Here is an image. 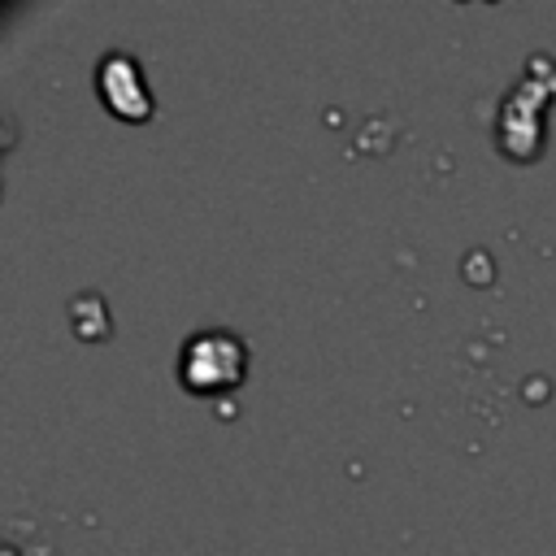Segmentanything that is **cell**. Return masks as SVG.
<instances>
[{
    "label": "cell",
    "mask_w": 556,
    "mask_h": 556,
    "mask_svg": "<svg viewBox=\"0 0 556 556\" xmlns=\"http://www.w3.org/2000/svg\"><path fill=\"white\" fill-rule=\"evenodd\" d=\"M248 369V348L230 330H200L182 343L178 374L191 391H226L243 378Z\"/></svg>",
    "instance_id": "6da1fadb"
},
{
    "label": "cell",
    "mask_w": 556,
    "mask_h": 556,
    "mask_svg": "<svg viewBox=\"0 0 556 556\" xmlns=\"http://www.w3.org/2000/svg\"><path fill=\"white\" fill-rule=\"evenodd\" d=\"M96 83H100V96L109 100L113 113H122V117H148L152 96H148V87H143L139 65H135L126 52H109V56L100 61Z\"/></svg>",
    "instance_id": "7a4b0ae2"
}]
</instances>
